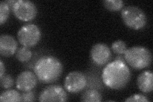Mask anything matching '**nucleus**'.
<instances>
[{"label":"nucleus","mask_w":153,"mask_h":102,"mask_svg":"<svg viewBox=\"0 0 153 102\" xmlns=\"http://www.w3.org/2000/svg\"><path fill=\"white\" fill-rule=\"evenodd\" d=\"M102 76L107 87L112 89H121L130 82L131 71L125 63L115 60L104 68Z\"/></svg>","instance_id":"1"},{"label":"nucleus","mask_w":153,"mask_h":102,"mask_svg":"<svg viewBox=\"0 0 153 102\" xmlns=\"http://www.w3.org/2000/svg\"><path fill=\"white\" fill-rule=\"evenodd\" d=\"M33 69L38 80L44 84H50L59 79L63 66L56 57L44 56L37 60Z\"/></svg>","instance_id":"2"},{"label":"nucleus","mask_w":153,"mask_h":102,"mask_svg":"<svg viewBox=\"0 0 153 102\" xmlns=\"http://www.w3.org/2000/svg\"><path fill=\"white\" fill-rule=\"evenodd\" d=\"M125 61L136 70H142L149 67L152 61L151 51L142 46H135L128 48L124 54Z\"/></svg>","instance_id":"3"},{"label":"nucleus","mask_w":153,"mask_h":102,"mask_svg":"<svg viewBox=\"0 0 153 102\" xmlns=\"http://www.w3.org/2000/svg\"><path fill=\"white\" fill-rule=\"evenodd\" d=\"M121 18L125 25L135 30H141L147 24V16L141 8L136 6H127L121 10Z\"/></svg>","instance_id":"4"},{"label":"nucleus","mask_w":153,"mask_h":102,"mask_svg":"<svg viewBox=\"0 0 153 102\" xmlns=\"http://www.w3.org/2000/svg\"><path fill=\"white\" fill-rule=\"evenodd\" d=\"M41 31L35 24H27L22 26L17 32L19 42L24 47L28 48L35 46L41 38Z\"/></svg>","instance_id":"5"},{"label":"nucleus","mask_w":153,"mask_h":102,"mask_svg":"<svg viewBox=\"0 0 153 102\" xmlns=\"http://www.w3.org/2000/svg\"><path fill=\"white\" fill-rule=\"evenodd\" d=\"M12 10L18 19L25 22L34 19L38 12L36 4L28 0H17L14 3Z\"/></svg>","instance_id":"6"},{"label":"nucleus","mask_w":153,"mask_h":102,"mask_svg":"<svg viewBox=\"0 0 153 102\" xmlns=\"http://www.w3.org/2000/svg\"><path fill=\"white\" fill-rule=\"evenodd\" d=\"M86 85V77L79 71H71L65 77V88L70 93L76 94L79 93L85 88Z\"/></svg>","instance_id":"7"},{"label":"nucleus","mask_w":153,"mask_h":102,"mask_svg":"<svg viewBox=\"0 0 153 102\" xmlns=\"http://www.w3.org/2000/svg\"><path fill=\"white\" fill-rule=\"evenodd\" d=\"M40 101H66L68 100V94L59 85L49 86L43 90L38 97Z\"/></svg>","instance_id":"8"},{"label":"nucleus","mask_w":153,"mask_h":102,"mask_svg":"<svg viewBox=\"0 0 153 102\" xmlns=\"http://www.w3.org/2000/svg\"><path fill=\"white\" fill-rule=\"evenodd\" d=\"M90 57L94 64L103 66L111 60V51L106 44L98 43L94 44L91 49Z\"/></svg>","instance_id":"9"},{"label":"nucleus","mask_w":153,"mask_h":102,"mask_svg":"<svg viewBox=\"0 0 153 102\" xmlns=\"http://www.w3.org/2000/svg\"><path fill=\"white\" fill-rule=\"evenodd\" d=\"M37 77L31 71H24L16 79V87L21 91H29L34 89L37 84Z\"/></svg>","instance_id":"10"},{"label":"nucleus","mask_w":153,"mask_h":102,"mask_svg":"<svg viewBox=\"0 0 153 102\" xmlns=\"http://www.w3.org/2000/svg\"><path fill=\"white\" fill-rule=\"evenodd\" d=\"M17 42L14 37L8 34L0 36V54L4 57H10L17 51Z\"/></svg>","instance_id":"11"},{"label":"nucleus","mask_w":153,"mask_h":102,"mask_svg":"<svg viewBox=\"0 0 153 102\" xmlns=\"http://www.w3.org/2000/svg\"><path fill=\"white\" fill-rule=\"evenodd\" d=\"M137 86L144 93H149L153 89V75L151 71L146 70L139 74L137 78Z\"/></svg>","instance_id":"12"},{"label":"nucleus","mask_w":153,"mask_h":102,"mask_svg":"<svg viewBox=\"0 0 153 102\" xmlns=\"http://www.w3.org/2000/svg\"><path fill=\"white\" fill-rule=\"evenodd\" d=\"M102 100V95L96 89L85 91L80 97V101L83 102H100Z\"/></svg>","instance_id":"13"},{"label":"nucleus","mask_w":153,"mask_h":102,"mask_svg":"<svg viewBox=\"0 0 153 102\" xmlns=\"http://www.w3.org/2000/svg\"><path fill=\"white\" fill-rule=\"evenodd\" d=\"M1 102L21 101V95L14 89H8L3 91L0 96Z\"/></svg>","instance_id":"14"},{"label":"nucleus","mask_w":153,"mask_h":102,"mask_svg":"<svg viewBox=\"0 0 153 102\" xmlns=\"http://www.w3.org/2000/svg\"><path fill=\"white\" fill-rule=\"evenodd\" d=\"M33 55L32 51L30 48L22 47L19 48L16 51V56L17 59L21 63H25L30 60Z\"/></svg>","instance_id":"15"},{"label":"nucleus","mask_w":153,"mask_h":102,"mask_svg":"<svg viewBox=\"0 0 153 102\" xmlns=\"http://www.w3.org/2000/svg\"><path fill=\"white\" fill-rule=\"evenodd\" d=\"M103 4L108 10L116 12L123 9L124 2L121 0H105L103 1Z\"/></svg>","instance_id":"16"},{"label":"nucleus","mask_w":153,"mask_h":102,"mask_svg":"<svg viewBox=\"0 0 153 102\" xmlns=\"http://www.w3.org/2000/svg\"><path fill=\"white\" fill-rule=\"evenodd\" d=\"M111 49L115 53L119 55H122L125 53L127 50L126 44L124 41L121 40H117L115 41L111 45Z\"/></svg>","instance_id":"17"},{"label":"nucleus","mask_w":153,"mask_h":102,"mask_svg":"<svg viewBox=\"0 0 153 102\" xmlns=\"http://www.w3.org/2000/svg\"><path fill=\"white\" fill-rule=\"evenodd\" d=\"M10 8L8 5L6 1L0 3V24H2L5 22L9 17Z\"/></svg>","instance_id":"18"},{"label":"nucleus","mask_w":153,"mask_h":102,"mask_svg":"<svg viewBox=\"0 0 153 102\" xmlns=\"http://www.w3.org/2000/svg\"><path fill=\"white\" fill-rule=\"evenodd\" d=\"M0 83L3 88L10 89L14 84V79L12 75L4 74L3 77H0Z\"/></svg>","instance_id":"19"},{"label":"nucleus","mask_w":153,"mask_h":102,"mask_svg":"<svg viewBox=\"0 0 153 102\" xmlns=\"http://www.w3.org/2000/svg\"><path fill=\"white\" fill-rule=\"evenodd\" d=\"M149 101V100H148V98L146 96L140 95V94L133 95L125 100L126 102H138V101L147 102Z\"/></svg>","instance_id":"20"},{"label":"nucleus","mask_w":153,"mask_h":102,"mask_svg":"<svg viewBox=\"0 0 153 102\" xmlns=\"http://www.w3.org/2000/svg\"><path fill=\"white\" fill-rule=\"evenodd\" d=\"M35 94L31 91H25L21 94V101H34Z\"/></svg>","instance_id":"21"},{"label":"nucleus","mask_w":153,"mask_h":102,"mask_svg":"<svg viewBox=\"0 0 153 102\" xmlns=\"http://www.w3.org/2000/svg\"><path fill=\"white\" fill-rule=\"evenodd\" d=\"M4 71H5V67L4 66L2 60H1L0 61V77L3 76L4 74Z\"/></svg>","instance_id":"22"},{"label":"nucleus","mask_w":153,"mask_h":102,"mask_svg":"<svg viewBox=\"0 0 153 102\" xmlns=\"http://www.w3.org/2000/svg\"><path fill=\"white\" fill-rule=\"evenodd\" d=\"M16 1H15V0H9V1H6V3L8 4V5L10 7V9L12 10V8L13 6V4H14V3H16Z\"/></svg>","instance_id":"23"},{"label":"nucleus","mask_w":153,"mask_h":102,"mask_svg":"<svg viewBox=\"0 0 153 102\" xmlns=\"http://www.w3.org/2000/svg\"><path fill=\"white\" fill-rule=\"evenodd\" d=\"M116 60H118V61H123V62H124L125 63V60H124V57H123L122 56L119 55L118 56H117L116 57Z\"/></svg>","instance_id":"24"}]
</instances>
